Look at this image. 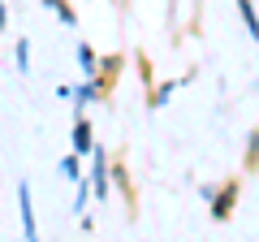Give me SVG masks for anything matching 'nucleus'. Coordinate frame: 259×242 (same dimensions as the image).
Masks as SVG:
<instances>
[{
  "label": "nucleus",
  "mask_w": 259,
  "mask_h": 242,
  "mask_svg": "<svg viewBox=\"0 0 259 242\" xmlns=\"http://www.w3.org/2000/svg\"><path fill=\"white\" fill-rule=\"evenodd\" d=\"M18 216H22V238H26V242H39L35 204H30V182H18Z\"/></svg>",
  "instance_id": "f257e3e1"
},
{
  "label": "nucleus",
  "mask_w": 259,
  "mask_h": 242,
  "mask_svg": "<svg viewBox=\"0 0 259 242\" xmlns=\"http://www.w3.org/2000/svg\"><path fill=\"white\" fill-rule=\"evenodd\" d=\"M203 195H207V204H212V216H216V221H225V216L233 212V199H238V182L221 186L216 195H212V190H203Z\"/></svg>",
  "instance_id": "f03ea898"
},
{
  "label": "nucleus",
  "mask_w": 259,
  "mask_h": 242,
  "mask_svg": "<svg viewBox=\"0 0 259 242\" xmlns=\"http://www.w3.org/2000/svg\"><path fill=\"white\" fill-rule=\"evenodd\" d=\"M91 156H95V169H91V190H95L100 199H108V169H112V165H108V151L95 147Z\"/></svg>",
  "instance_id": "7ed1b4c3"
},
{
  "label": "nucleus",
  "mask_w": 259,
  "mask_h": 242,
  "mask_svg": "<svg viewBox=\"0 0 259 242\" xmlns=\"http://www.w3.org/2000/svg\"><path fill=\"white\" fill-rule=\"evenodd\" d=\"M74 151H95V134H91V121L87 117L74 121Z\"/></svg>",
  "instance_id": "20e7f679"
},
{
  "label": "nucleus",
  "mask_w": 259,
  "mask_h": 242,
  "mask_svg": "<svg viewBox=\"0 0 259 242\" xmlns=\"http://www.w3.org/2000/svg\"><path fill=\"white\" fill-rule=\"evenodd\" d=\"M238 13H242V26H246V35L259 44V13H255V5H250V0H238Z\"/></svg>",
  "instance_id": "39448f33"
},
{
  "label": "nucleus",
  "mask_w": 259,
  "mask_h": 242,
  "mask_svg": "<svg viewBox=\"0 0 259 242\" xmlns=\"http://www.w3.org/2000/svg\"><path fill=\"white\" fill-rule=\"evenodd\" d=\"M78 65H82V74H87V78L100 74V56H95V48H91V44H78Z\"/></svg>",
  "instance_id": "423d86ee"
},
{
  "label": "nucleus",
  "mask_w": 259,
  "mask_h": 242,
  "mask_svg": "<svg viewBox=\"0 0 259 242\" xmlns=\"http://www.w3.org/2000/svg\"><path fill=\"white\" fill-rule=\"evenodd\" d=\"M100 91H104V83H100V78H87V83H82V87H78V91H74V104H78V108H82V104L100 100Z\"/></svg>",
  "instance_id": "0eeeda50"
},
{
  "label": "nucleus",
  "mask_w": 259,
  "mask_h": 242,
  "mask_svg": "<svg viewBox=\"0 0 259 242\" xmlns=\"http://www.w3.org/2000/svg\"><path fill=\"white\" fill-rule=\"evenodd\" d=\"M44 5H48V9H52V13H56V18H61L69 30L78 26V13H74V5H69V0H44Z\"/></svg>",
  "instance_id": "6e6552de"
},
{
  "label": "nucleus",
  "mask_w": 259,
  "mask_h": 242,
  "mask_svg": "<svg viewBox=\"0 0 259 242\" xmlns=\"http://www.w3.org/2000/svg\"><path fill=\"white\" fill-rule=\"evenodd\" d=\"M61 177H69V182H82V165H78V151H69V156H61V169H56Z\"/></svg>",
  "instance_id": "1a4fd4ad"
},
{
  "label": "nucleus",
  "mask_w": 259,
  "mask_h": 242,
  "mask_svg": "<svg viewBox=\"0 0 259 242\" xmlns=\"http://www.w3.org/2000/svg\"><path fill=\"white\" fill-rule=\"evenodd\" d=\"M13 56H18L22 74H30V39H18V44H13Z\"/></svg>",
  "instance_id": "9d476101"
},
{
  "label": "nucleus",
  "mask_w": 259,
  "mask_h": 242,
  "mask_svg": "<svg viewBox=\"0 0 259 242\" xmlns=\"http://www.w3.org/2000/svg\"><path fill=\"white\" fill-rule=\"evenodd\" d=\"M9 26V9H5V0H0V30Z\"/></svg>",
  "instance_id": "9b49d317"
}]
</instances>
